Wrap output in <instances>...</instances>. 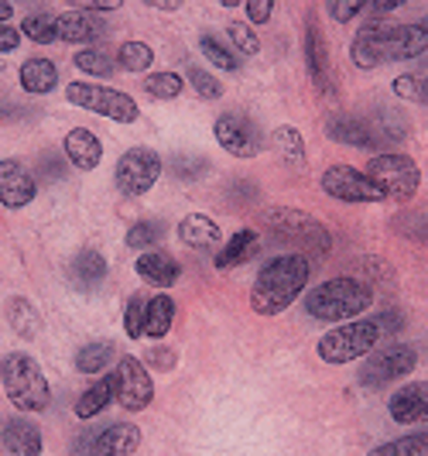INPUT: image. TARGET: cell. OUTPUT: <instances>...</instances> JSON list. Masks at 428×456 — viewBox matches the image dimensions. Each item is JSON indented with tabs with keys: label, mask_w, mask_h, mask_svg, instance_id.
Here are the masks:
<instances>
[{
	"label": "cell",
	"mask_w": 428,
	"mask_h": 456,
	"mask_svg": "<svg viewBox=\"0 0 428 456\" xmlns=\"http://www.w3.org/2000/svg\"><path fill=\"white\" fill-rule=\"evenodd\" d=\"M428 52V35L418 24H367L357 31L350 59L360 69H377L384 62H411Z\"/></svg>",
	"instance_id": "obj_1"
},
{
	"label": "cell",
	"mask_w": 428,
	"mask_h": 456,
	"mask_svg": "<svg viewBox=\"0 0 428 456\" xmlns=\"http://www.w3.org/2000/svg\"><path fill=\"white\" fill-rule=\"evenodd\" d=\"M305 285H309V257H302V254H278L257 274V281L250 289V309L257 316H278L292 302H298V296L305 292Z\"/></svg>",
	"instance_id": "obj_2"
},
{
	"label": "cell",
	"mask_w": 428,
	"mask_h": 456,
	"mask_svg": "<svg viewBox=\"0 0 428 456\" xmlns=\"http://www.w3.org/2000/svg\"><path fill=\"white\" fill-rule=\"evenodd\" d=\"M374 305V289L360 278H329L305 296V313L319 322H350Z\"/></svg>",
	"instance_id": "obj_3"
},
{
	"label": "cell",
	"mask_w": 428,
	"mask_h": 456,
	"mask_svg": "<svg viewBox=\"0 0 428 456\" xmlns=\"http://www.w3.org/2000/svg\"><path fill=\"white\" fill-rule=\"evenodd\" d=\"M264 227H268L278 240H285L288 248H298L295 254H302V257H326L329 248H333L329 230L322 227L316 216L288 209V206L268 209V213H264Z\"/></svg>",
	"instance_id": "obj_4"
},
{
	"label": "cell",
	"mask_w": 428,
	"mask_h": 456,
	"mask_svg": "<svg viewBox=\"0 0 428 456\" xmlns=\"http://www.w3.org/2000/svg\"><path fill=\"white\" fill-rule=\"evenodd\" d=\"M0 381L18 411H45L52 405V391L42 367L24 354H11L0 361Z\"/></svg>",
	"instance_id": "obj_5"
},
{
	"label": "cell",
	"mask_w": 428,
	"mask_h": 456,
	"mask_svg": "<svg viewBox=\"0 0 428 456\" xmlns=\"http://www.w3.org/2000/svg\"><path fill=\"white\" fill-rule=\"evenodd\" d=\"M381 340H384V333L377 330V322L357 320V322L339 326V330H329V333L316 343V354L326 364H353L357 357H370Z\"/></svg>",
	"instance_id": "obj_6"
},
{
	"label": "cell",
	"mask_w": 428,
	"mask_h": 456,
	"mask_svg": "<svg viewBox=\"0 0 428 456\" xmlns=\"http://www.w3.org/2000/svg\"><path fill=\"white\" fill-rule=\"evenodd\" d=\"M367 175L387 192V200H411L422 185V168L418 161L398 155V151H384L367 161Z\"/></svg>",
	"instance_id": "obj_7"
},
{
	"label": "cell",
	"mask_w": 428,
	"mask_h": 456,
	"mask_svg": "<svg viewBox=\"0 0 428 456\" xmlns=\"http://www.w3.org/2000/svg\"><path fill=\"white\" fill-rule=\"evenodd\" d=\"M66 100L90 110V114L110 117L117 124H134L137 120V103L120 90H110V86H100V83H69Z\"/></svg>",
	"instance_id": "obj_8"
},
{
	"label": "cell",
	"mask_w": 428,
	"mask_h": 456,
	"mask_svg": "<svg viewBox=\"0 0 428 456\" xmlns=\"http://www.w3.org/2000/svg\"><path fill=\"white\" fill-rule=\"evenodd\" d=\"M165 161L155 148H131L124 151L120 161H117V172H113V183L117 189L127 196V200H137L144 192H151V185L158 183Z\"/></svg>",
	"instance_id": "obj_9"
},
{
	"label": "cell",
	"mask_w": 428,
	"mask_h": 456,
	"mask_svg": "<svg viewBox=\"0 0 428 456\" xmlns=\"http://www.w3.org/2000/svg\"><path fill=\"white\" fill-rule=\"evenodd\" d=\"M418 367V350L405 346V343H394V346H384L377 354L363 357L360 364V385L363 388H384L391 381H401L411 370Z\"/></svg>",
	"instance_id": "obj_10"
},
{
	"label": "cell",
	"mask_w": 428,
	"mask_h": 456,
	"mask_svg": "<svg viewBox=\"0 0 428 456\" xmlns=\"http://www.w3.org/2000/svg\"><path fill=\"white\" fill-rule=\"evenodd\" d=\"M322 192L339 203H384L387 200V192L367 172H357L350 165H329L322 172Z\"/></svg>",
	"instance_id": "obj_11"
},
{
	"label": "cell",
	"mask_w": 428,
	"mask_h": 456,
	"mask_svg": "<svg viewBox=\"0 0 428 456\" xmlns=\"http://www.w3.org/2000/svg\"><path fill=\"white\" fill-rule=\"evenodd\" d=\"M213 134L220 141V148L230 151L233 159H257V155L264 151V134H261V127H257L247 114H237V110L216 117Z\"/></svg>",
	"instance_id": "obj_12"
},
{
	"label": "cell",
	"mask_w": 428,
	"mask_h": 456,
	"mask_svg": "<svg viewBox=\"0 0 428 456\" xmlns=\"http://www.w3.org/2000/svg\"><path fill=\"white\" fill-rule=\"evenodd\" d=\"M117 402L120 409L127 411H144L155 398V385H151V374L148 367L141 364L137 357H117Z\"/></svg>",
	"instance_id": "obj_13"
},
{
	"label": "cell",
	"mask_w": 428,
	"mask_h": 456,
	"mask_svg": "<svg viewBox=\"0 0 428 456\" xmlns=\"http://www.w3.org/2000/svg\"><path fill=\"white\" fill-rule=\"evenodd\" d=\"M302 55H305V72L316 83L319 93L333 90V62H329V42L322 35L316 18L305 21V42H302Z\"/></svg>",
	"instance_id": "obj_14"
},
{
	"label": "cell",
	"mask_w": 428,
	"mask_h": 456,
	"mask_svg": "<svg viewBox=\"0 0 428 456\" xmlns=\"http://www.w3.org/2000/svg\"><path fill=\"white\" fill-rule=\"evenodd\" d=\"M387 411L398 426H425L428 422V381H411L398 388L387 402Z\"/></svg>",
	"instance_id": "obj_15"
},
{
	"label": "cell",
	"mask_w": 428,
	"mask_h": 456,
	"mask_svg": "<svg viewBox=\"0 0 428 456\" xmlns=\"http://www.w3.org/2000/svg\"><path fill=\"white\" fill-rule=\"evenodd\" d=\"M107 35V24L100 21L96 14H86V11H66L55 18V38H62L69 45H83L93 48V42H100Z\"/></svg>",
	"instance_id": "obj_16"
},
{
	"label": "cell",
	"mask_w": 428,
	"mask_h": 456,
	"mask_svg": "<svg viewBox=\"0 0 428 456\" xmlns=\"http://www.w3.org/2000/svg\"><path fill=\"white\" fill-rule=\"evenodd\" d=\"M35 175L24 168L18 159H4L0 161V203L11 206V209H21L35 200Z\"/></svg>",
	"instance_id": "obj_17"
},
{
	"label": "cell",
	"mask_w": 428,
	"mask_h": 456,
	"mask_svg": "<svg viewBox=\"0 0 428 456\" xmlns=\"http://www.w3.org/2000/svg\"><path fill=\"white\" fill-rule=\"evenodd\" d=\"M86 453L90 456H134V450L141 446V429L131 422H117L110 429L96 436H86Z\"/></svg>",
	"instance_id": "obj_18"
},
{
	"label": "cell",
	"mask_w": 428,
	"mask_h": 456,
	"mask_svg": "<svg viewBox=\"0 0 428 456\" xmlns=\"http://www.w3.org/2000/svg\"><path fill=\"white\" fill-rule=\"evenodd\" d=\"M4 450L11 456H42V429L31 419H7L4 422Z\"/></svg>",
	"instance_id": "obj_19"
},
{
	"label": "cell",
	"mask_w": 428,
	"mask_h": 456,
	"mask_svg": "<svg viewBox=\"0 0 428 456\" xmlns=\"http://www.w3.org/2000/svg\"><path fill=\"white\" fill-rule=\"evenodd\" d=\"M326 134L333 137L336 144H346V148H374L377 141L367 127V117H353V114H333L326 120Z\"/></svg>",
	"instance_id": "obj_20"
},
{
	"label": "cell",
	"mask_w": 428,
	"mask_h": 456,
	"mask_svg": "<svg viewBox=\"0 0 428 456\" xmlns=\"http://www.w3.org/2000/svg\"><path fill=\"white\" fill-rule=\"evenodd\" d=\"M137 274H141L148 285H155V289H172V285L179 281L182 268L172 254L144 251L141 257H137Z\"/></svg>",
	"instance_id": "obj_21"
},
{
	"label": "cell",
	"mask_w": 428,
	"mask_h": 456,
	"mask_svg": "<svg viewBox=\"0 0 428 456\" xmlns=\"http://www.w3.org/2000/svg\"><path fill=\"white\" fill-rule=\"evenodd\" d=\"M179 240L185 248H199V251L220 248V224L206 213H189L179 224Z\"/></svg>",
	"instance_id": "obj_22"
},
{
	"label": "cell",
	"mask_w": 428,
	"mask_h": 456,
	"mask_svg": "<svg viewBox=\"0 0 428 456\" xmlns=\"http://www.w3.org/2000/svg\"><path fill=\"white\" fill-rule=\"evenodd\" d=\"M66 159L76 165V168H83V172H93L100 159H103V144H100V137L86 131V127H76V131H69L66 137Z\"/></svg>",
	"instance_id": "obj_23"
},
{
	"label": "cell",
	"mask_w": 428,
	"mask_h": 456,
	"mask_svg": "<svg viewBox=\"0 0 428 456\" xmlns=\"http://www.w3.org/2000/svg\"><path fill=\"white\" fill-rule=\"evenodd\" d=\"M261 248V237L254 233V230H237L230 240H226V248L216 251V268L220 272H230V268H240L244 261H250L254 254Z\"/></svg>",
	"instance_id": "obj_24"
},
{
	"label": "cell",
	"mask_w": 428,
	"mask_h": 456,
	"mask_svg": "<svg viewBox=\"0 0 428 456\" xmlns=\"http://www.w3.org/2000/svg\"><path fill=\"white\" fill-rule=\"evenodd\" d=\"M72 281H76V289H83V292L100 289V285L107 281V257L100 251H93V248H86L83 254H76V261H72Z\"/></svg>",
	"instance_id": "obj_25"
},
{
	"label": "cell",
	"mask_w": 428,
	"mask_h": 456,
	"mask_svg": "<svg viewBox=\"0 0 428 456\" xmlns=\"http://www.w3.org/2000/svg\"><path fill=\"white\" fill-rule=\"evenodd\" d=\"M117 402V378H100L96 385L79 395V402H76V419H93V415H100V411H107V405Z\"/></svg>",
	"instance_id": "obj_26"
},
{
	"label": "cell",
	"mask_w": 428,
	"mask_h": 456,
	"mask_svg": "<svg viewBox=\"0 0 428 456\" xmlns=\"http://www.w3.org/2000/svg\"><path fill=\"white\" fill-rule=\"evenodd\" d=\"M59 83V69L52 59H28L21 66V86L28 93H52Z\"/></svg>",
	"instance_id": "obj_27"
},
{
	"label": "cell",
	"mask_w": 428,
	"mask_h": 456,
	"mask_svg": "<svg viewBox=\"0 0 428 456\" xmlns=\"http://www.w3.org/2000/svg\"><path fill=\"white\" fill-rule=\"evenodd\" d=\"M274 148H278V159L288 168H305V141H302L298 127H292V124L274 127Z\"/></svg>",
	"instance_id": "obj_28"
},
{
	"label": "cell",
	"mask_w": 428,
	"mask_h": 456,
	"mask_svg": "<svg viewBox=\"0 0 428 456\" xmlns=\"http://www.w3.org/2000/svg\"><path fill=\"white\" fill-rule=\"evenodd\" d=\"M175 322V298L172 296H155L148 298V320H144V333L155 337V340H165V333L172 330Z\"/></svg>",
	"instance_id": "obj_29"
},
{
	"label": "cell",
	"mask_w": 428,
	"mask_h": 456,
	"mask_svg": "<svg viewBox=\"0 0 428 456\" xmlns=\"http://www.w3.org/2000/svg\"><path fill=\"white\" fill-rule=\"evenodd\" d=\"M367 456H428V429L398 436V439H387L381 446H374Z\"/></svg>",
	"instance_id": "obj_30"
},
{
	"label": "cell",
	"mask_w": 428,
	"mask_h": 456,
	"mask_svg": "<svg viewBox=\"0 0 428 456\" xmlns=\"http://www.w3.org/2000/svg\"><path fill=\"white\" fill-rule=\"evenodd\" d=\"M110 361H117V346L107 340L86 343V346L76 354V367H79L83 374H100V370L110 367Z\"/></svg>",
	"instance_id": "obj_31"
},
{
	"label": "cell",
	"mask_w": 428,
	"mask_h": 456,
	"mask_svg": "<svg viewBox=\"0 0 428 456\" xmlns=\"http://www.w3.org/2000/svg\"><path fill=\"white\" fill-rule=\"evenodd\" d=\"M367 127L374 141H405L408 137V120L394 110H377L374 117H367Z\"/></svg>",
	"instance_id": "obj_32"
},
{
	"label": "cell",
	"mask_w": 428,
	"mask_h": 456,
	"mask_svg": "<svg viewBox=\"0 0 428 456\" xmlns=\"http://www.w3.org/2000/svg\"><path fill=\"white\" fill-rule=\"evenodd\" d=\"M72 62L79 72H86V76H100V79H107L113 76V69H117V59H113L110 52H103V48H79L76 55H72Z\"/></svg>",
	"instance_id": "obj_33"
},
{
	"label": "cell",
	"mask_w": 428,
	"mask_h": 456,
	"mask_svg": "<svg viewBox=\"0 0 428 456\" xmlns=\"http://www.w3.org/2000/svg\"><path fill=\"white\" fill-rule=\"evenodd\" d=\"M7 320H11L18 337H35V333L42 330V316H38L35 305L24 302V298H11V302H7Z\"/></svg>",
	"instance_id": "obj_34"
},
{
	"label": "cell",
	"mask_w": 428,
	"mask_h": 456,
	"mask_svg": "<svg viewBox=\"0 0 428 456\" xmlns=\"http://www.w3.org/2000/svg\"><path fill=\"white\" fill-rule=\"evenodd\" d=\"M151 62H155V52L144 42H124L117 48V69H124V72H144Z\"/></svg>",
	"instance_id": "obj_35"
},
{
	"label": "cell",
	"mask_w": 428,
	"mask_h": 456,
	"mask_svg": "<svg viewBox=\"0 0 428 456\" xmlns=\"http://www.w3.org/2000/svg\"><path fill=\"white\" fill-rule=\"evenodd\" d=\"M199 48H203V55L216 69H223V72H240V55H237L233 48H226L216 35H203V38H199Z\"/></svg>",
	"instance_id": "obj_36"
},
{
	"label": "cell",
	"mask_w": 428,
	"mask_h": 456,
	"mask_svg": "<svg viewBox=\"0 0 428 456\" xmlns=\"http://www.w3.org/2000/svg\"><path fill=\"white\" fill-rule=\"evenodd\" d=\"M144 90L155 100H175L185 90V79H182L179 72H155V76L144 79Z\"/></svg>",
	"instance_id": "obj_37"
},
{
	"label": "cell",
	"mask_w": 428,
	"mask_h": 456,
	"mask_svg": "<svg viewBox=\"0 0 428 456\" xmlns=\"http://www.w3.org/2000/svg\"><path fill=\"white\" fill-rule=\"evenodd\" d=\"M161 237H165V224H158V220H141V224H134V227L127 230V248L144 251V248H155Z\"/></svg>",
	"instance_id": "obj_38"
},
{
	"label": "cell",
	"mask_w": 428,
	"mask_h": 456,
	"mask_svg": "<svg viewBox=\"0 0 428 456\" xmlns=\"http://www.w3.org/2000/svg\"><path fill=\"white\" fill-rule=\"evenodd\" d=\"M226 35H230V42H233V48H237V55H244V59H250V55H257V52H261V38H257V31L247 28L244 21H230L226 24Z\"/></svg>",
	"instance_id": "obj_39"
},
{
	"label": "cell",
	"mask_w": 428,
	"mask_h": 456,
	"mask_svg": "<svg viewBox=\"0 0 428 456\" xmlns=\"http://www.w3.org/2000/svg\"><path fill=\"white\" fill-rule=\"evenodd\" d=\"M21 28H24V35H28L31 42H38V45L55 42V18H52V14H28Z\"/></svg>",
	"instance_id": "obj_40"
},
{
	"label": "cell",
	"mask_w": 428,
	"mask_h": 456,
	"mask_svg": "<svg viewBox=\"0 0 428 456\" xmlns=\"http://www.w3.org/2000/svg\"><path fill=\"white\" fill-rule=\"evenodd\" d=\"M185 79L192 83V90L199 93L203 100H220V93H223V83H220L213 72H206V69H199V66H189Z\"/></svg>",
	"instance_id": "obj_41"
},
{
	"label": "cell",
	"mask_w": 428,
	"mask_h": 456,
	"mask_svg": "<svg viewBox=\"0 0 428 456\" xmlns=\"http://www.w3.org/2000/svg\"><path fill=\"white\" fill-rule=\"evenodd\" d=\"M168 168H172V175H175V179L189 183V179H199V175L209 172V161H206L203 155H175Z\"/></svg>",
	"instance_id": "obj_42"
},
{
	"label": "cell",
	"mask_w": 428,
	"mask_h": 456,
	"mask_svg": "<svg viewBox=\"0 0 428 456\" xmlns=\"http://www.w3.org/2000/svg\"><path fill=\"white\" fill-rule=\"evenodd\" d=\"M144 320H148V298L134 296L127 302V313H124V330H127L131 340L144 337Z\"/></svg>",
	"instance_id": "obj_43"
},
{
	"label": "cell",
	"mask_w": 428,
	"mask_h": 456,
	"mask_svg": "<svg viewBox=\"0 0 428 456\" xmlns=\"http://www.w3.org/2000/svg\"><path fill=\"white\" fill-rule=\"evenodd\" d=\"M398 233H405L418 244H428V213H415V216H398Z\"/></svg>",
	"instance_id": "obj_44"
},
{
	"label": "cell",
	"mask_w": 428,
	"mask_h": 456,
	"mask_svg": "<svg viewBox=\"0 0 428 456\" xmlns=\"http://www.w3.org/2000/svg\"><path fill=\"white\" fill-rule=\"evenodd\" d=\"M374 322H377V330H381L384 337H398L405 330V313L394 309V305H384V313H377Z\"/></svg>",
	"instance_id": "obj_45"
},
{
	"label": "cell",
	"mask_w": 428,
	"mask_h": 456,
	"mask_svg": "<svg viewBox=\"0 0 428 456\" xmlns=\"http://www.w3.org/2000/svg\"><path fill=\"white\" fill-rule=\"evenodd\" d=\"M326 11H329V18H333V21L346 24V21H353V18H360L363 4H357V0H353V4H333V0H329V4H326Z\"/></svg>",
	"instance_id": "obj_46"
},
{
	"label": "cell",
	"mask_w": 428,
	"mask_h": 456,
	"mask_svg": "<svg viewBox=\"0 0 428 456\" xmlns=\"http://www.w3.org/2000/svg\"><path fill=\"white\" fill-rule=\"evenodd\" d=\"M144 357L155 370H172L175 367V350H168V346H151Z\"/></svg>",
	"instance_id": "obj_47"
},
{
	"label": "cell",
	"mask_w": 428,
	"mask_h": 456,
	"mask_svg": "<svg viewBox=\"0 0 428 456\" xmlns=\"http://www.w3.org/2000/svg\"><path fill=\"white\" fill-rule=\"evenodd\" d=\"M394 93H398V96H411V100H418V76H415V72H405V76H398V79H394Z\"/></svg>",
	"instance_id": "obj_48"
},
{
	"label": "cell",
	"mask_w": 428,
	"mask_h": 456,
	"mask_svg": "<svg viewBox=\"0 0 428 456\" xmlns=\"http://www.w3.org/2000/svg\"><path fill=\"white\" fill-rule=\"evenodd\" d=\"M271 14H274V4L271 0H264V4H247V18L254 24H268Z\"/></svg>",
	"instance_id": "obj_49"
},
{
	"label": "cell",
	"mask_w": 428,
	"mask_h": 456,
	"mask_svg": "<svg viewBox=\"0 0 428 456\" xmlns=\"http://www.w3.org/2000/svg\"><path fill=\"white\" fill-rule=\"evenodd\" d=\"M120 4L117 0H79L76 11H86V14H103V11H117Z\"/></svg>",
	"instance_id": "obj_50"
},
{
	"label": "cell",
	"mask_w": 428,
	"mask_h": 456,
	"mask_svg": "<svg viewBox=\"0 0 428 456\" xmlns=\"http://www.w3.org/2000/svg\"><path fill=\"white\" fill-rule=\"evenodd\" d=\"M18 45H21V31H18V28L0 24V52H14Z\"/></svg>",
	"instance_id": "obj_51"
},
{
	"label": "cell",
	"mask_w": 428,
	"mask_h": 456,
	"mask_svg": "<svg viewBox=\"0 0 428 456\" xmlns=\"http://www.w3.org/2000/svg\"><path fill=\"white\" fill-rule=\"evenodd\" d=\"M401 7V0H384V4H363V14H374V18H381V14H391V11H398Z\"/></svg>",
	"instance_id": "obj_52"
},
{
	"label": "cell",
	"mask_w": 428,
	"mask_h": 456,
	"mask_svg": "<svg viewBox=\"0 0 428 456\" xmlns=\"http://www.w3.org/2000/svg\"><path fill=\"white\" fill-rule=\"evenodd\" d=\"M11 14H14V7H11V4H0V24L11 21Z\"/></svg>",
	"instance_id": "obj_53"
},
{
	"label": "cell",
	"mask_w": 428,
	"mask_h": 456,
	"mask_svg": "<svg viewBox=\"0 0 428 456\" xmlns=\"http://www.w3.org/2000/svg\"><path fill=\"white\" fill-rule=\"evenodd\" d=\"M418 28H422V31L428 35V18H425V21H418Z\"/></svg>",
	"instance_id": "obj_54"
}]
</instances>
